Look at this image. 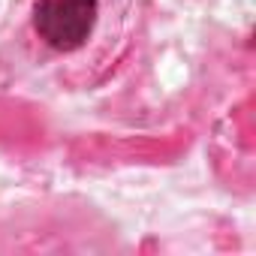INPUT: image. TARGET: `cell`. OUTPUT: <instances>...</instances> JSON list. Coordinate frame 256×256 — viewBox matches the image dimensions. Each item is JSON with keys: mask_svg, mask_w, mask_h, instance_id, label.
Instances as JSON below:
<instances>
[{"mask_svg": "<svg viewBox=\"0 0 256 256\" xmlns=\"http://www.w3.org/2000/svg\"><path fill=\"white\" fill-rule=\"evenodd\" d=\"M100 0H36L34 30L54 52H76L94 34Z\"/></svg>", "mask_w": 256, "mask_h": 256, "instance_id": "6da1fadb", "label": "cell"}]
</instances>
